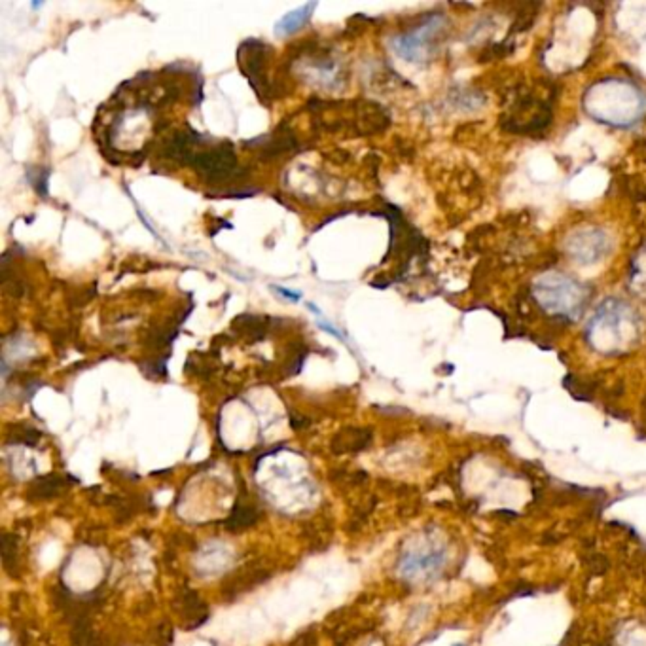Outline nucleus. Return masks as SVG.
<instances>
[{"mask_svg": "<svg viewBox=\"0 0 646 646\" xmlns=\"http://www.w3.org/2000/svg\"><path fill=\"white\" fill-rule=\"evenodd\" d=\"M292 148H298L296 139H294L292 135H288V131H285V133H281V135L277 133V135L271 139L270 144L264 146V150H262V152H264L265 158H277V156L288 152V150H292Z\"/></svg>", "mask_w": 646, "mask_h": 646, "instance_id": "2eb2a0df", "label": "nucleus"}, {"mask_svg": "<svg viewBox=\"0 0 646 646\" xmlns=\"http://www.w3.org/2000/svg\"><path fill=\"white\" fill-rule=\"evenodd\" d=\"M270 48L264 42L247 40L239 48V67L245 72V76L249 78L252 88L256 93H265L267 83H265V57H267Z\"/></svg>", "mask_w": 646, "mask_h": 646, "instance_id": "0eeeda50", "label": "nucleus"}, {"mask_svg": "<svg viewBox=\"0 0 646 646\" xmlns=\"http://www.w3.org/2000/svg\"><path fill=\"white\" fill-rule=\"evenodd\" d=\"M455 646H463V645H455Z\"/></svg>", "mask_w": 646, "mask_h": 646, "instance_id": "aec40b11", "label": "nucleus"}, {"mask_svg": "<svg viewBox=\"0 0 646 646\" xmlns=\"http://www.w3.org/2000/svg\"><path fill=\"white\" fill-rule=\"evenodd\" d=\"M233 328L247 336L249 340L256 341L262 340L267 332V322L262 317H250V315H241L233 322Z\"/></svg>", "mask_w": 646, "mask_h": 646, "instance_id": "ddd939ff", "label": "nucleus"}, {"mask_svg": "<svg viewBox=\"0 0 646 646\" xmlns=\"http://www.w3.org/2000/svg\"><path fill=\"white\" fill-rule=\"evenodd\" d=\"M442 25H444V19L440 15H432L419 28H413L411 33H404L392 38V49L408 61H421L426 56L429 44L440 33Z\"/></svg>", "mask_w": 646, "mask_h": 646, "instance_id": "39448f33", "label": "nucleus"}, {"mask_svg": "<svg viewBox=\"0 0 646 646\" xmlns=\"http://www.w3.org/2000/svg\"><path fill=\"white\" fill-rule=\"evenodd\" d=\"M635 328H633L631 313L620 301H604V306L597 311L590 326L591 343L604 353L618 351L624 343L629 341Z\"/></svg>", "mask_w": 646, "mask_h": 646, "instance_id": "7ed1b4c3", "label": "nucleus"}, {"mask_svg": "<svg viewBox=\"0 0 646 646\" xmlns=\"http://www.w3.org/2000/svg\"><path fill=\"white\" fill-rule=\"evenodd\" d=\"M533 294L544 311H548L549 315H557V317H567V319L577 317L578 313L582 311L583 301H586L583 286L559 271H549L536 279Z\"/></svg>", "mask_w": 646, "mask_h": 646, "instance_id": "f03ea898", "label": "nucleus"}, {"mask_svg": "<svg viewBox=\"0 0 646 646\" xmlns=\"http://www.w3.org/2000/svg\"><path fill=\"white\" fill-rule=\"evenodd\" d=\"M583 108L591 118L611 125H631L643 118L646 97L643 91L624 78H603L583 95Z\"/></svg>", "mask_w": 646, "mask_h": 646, "instance_id": "f257e3e1", "label": "nucleus"}, {"mask_svg": "<svg viewBox=\"0 0 646 646\" xmlns=\"http://www.w3.org/2000/svg\"><path fill=\"white\" fill-rule=\"evenodd\" d=\"M190 165H194L195 171H199L208 182H220L235 174L237 158L231 144L222 142L213 150L197 152Z\"/></svg>", "mask_w": 646, "mask_h": 646, "instance_id": "423d86ee", "label": "nucleus"}, {"mask_svg": "<svg viewBox=\"0 0 646 646\" xmlns=\"http://www.w3.org/2000/svg\"><path fill=\"white\" fill-rule=\"evenodd\" d=\"M38 440H40V432L35 431L33 426H21V424H17V426H15L14 440H12V442H15V444L35 445Z\"/></svg>", "mask_w": 646, "mask_h": 646, "instance_id": "dca6fc26", "label": "nucleus"}, {"mask_svg": "<svg viewBox=\"0 0 646 646\" xmlns=\"http://www.w3.org/2000/svg\"><path fill=\"white\" fill-rule=\"evenodd\" d=\"M315 8H317V4H315V2H309V4H306V6H299V8H296V10L288 12V14H286L285 17L277 23L279 35L281 36L294 35L298 28L304 27L307 21H309V17H311Z\"/></svg>", "mask_w": 646, "mask_h": 646, "instance_id": "f8f14e48", "label": "nucleus"}, {"mask_svg": "<svg viewBox=\"0 0 646 646\" xmlns=\"http://www.w3.org/2000/svg\"><path fill=\"white\" fill-rule=\"evenodd\" d=\"M372 444L370 429H343L332 440L333 453H356Z\"/></svg>", "mask_w": 646, "mask_h": 646, "instance_id": "9b49d317", "label": "nucleus"}, {"mask_svg": "<svg viewBox=\"0 0 646 646\" xmlns=\"http://www.w3.org/2000/svg\"><path fill=\"white\" fill-rule=\"evenodd\" d=\"M176 611L181 616L182 624L186 627V631H194L195 627L208 618L207 604L203 603L201 597L195 591H184L181 597L176 599Z\"/></svg>", "mask_w": 646, "mask_h": 646, "instance_id": "6e6552de", "label": "nucleus"}, {"mask_svg": "<svg viewBox=\"0 0 646 646\" xmlns=\"http://www.w3.org/2000/svg\"><path fill=\"white\" fill-rule=\"evenodd\" d=\"M72 481L74 479H70V476H61V474L40 476L28 486V497L33 500L53 499L57 495H61L63 491H67Z\"/></svg>", "mask_w": 646, "mask_h": 646, "instance_id": "1a4fd4ad", "label": "nucleus"}, {"mask_svg": "<svg viewBox=\"0 0 646 646\" xmlns=\"http://www.w3.org/2000/svg\"><path fill=\"white\" fill-rule=\"evenodd\" d=\"M317 324H319V328H322V330H326V332H330V333H332V336H336L338 340L343 341V336H341V332H340V330H338V328L330 326V324H328V322H324V320H319Z\"/></svg>", "mask_w": 646, "mask_h": 646, "instance_id": "6ab92c4d", "label": "nucleus"}, {"mask_svg": "<svg viewBox=\"0 0 646 646\" xmlns=\"http://www.w3.org/2000/svg\"><path fill=\"white\" fill-rule=\"evenodd\" d=\"M15 557H17V540H15V536L4 535V540H2V559H4V567L8 569V572L12 570V559L15 561Z\"/></svg>", "mask_w": 646, "mask_h": 646, "instance_id": "f3484780", "label": "nucleus"}, {"mask_svg": "<svg viewBox=\"0 0 646 646\" xmlns=\"http://www.w3.org/2000/svg\"><path fill=\"white\" fill-rule=\"evenodd\" d=\"M389 125V114L383 110L379 104L364 103L356 114V133L372 135L383 131Z\"/></svg>", "mask_w": 646, "mask_h": 646, "instance_id": "9d476101", "label": "nucleus"}, {"mask_svg": "<svg viewBox=\"0 0 646 646\" xmlns=\"http://www.w3.org/2000/svg\"><path fill=\"white\" fill-rule=\"evenodd\" d=\"M611 250V239L599 228L578 229L567 239V252L578 264L590 265L603 260Z\"/></svg>", "mask_w": 646, "mask_h": 646, "instance_id": "20e7f679", "label": "nucleus"}, {"mask_svg": "<svg viewBox=\"0 0 646 646\" xmlns=\"http://www.w3.org/2000/svg\"><path fill=\"white\" fill-rule=\"evenodd\" d=\"M258 520V512L254 506H247V504H237L233 508V512L229 515L228 520V529L229 531H243V529L252 527Z\"/></svg>", "mask_w": 646, "mask_h": 646, "instance_id": "4468645a", "label": "nucleus"}, {"mask_svg": "<svg viewBox=\"0 0 646 646\" xmlns=\"http://www.w3.org/2000/svg\"><path fill=\"white\" fill-rule=\"evenodd\" d=\"M271 288H273L275 292H279L283 298L292 299V301H298V299L301 298V294H299V292H290V290H286V288H283V286H271Z\"/></svg>", "mask_w": 646, "mask_h": 646, "instance_id": "a211bd4d", "label": "nucleus"}]
</instances>
